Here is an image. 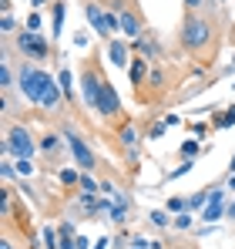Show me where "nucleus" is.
I'll return each instance as SVG.
<instances>
[{"instance_id":"412c9836","label":"nucleus","mask_w":235,"mask_h":249,"mask_svg":"<svg viewBox=\"0 0 235 249\" xmlns=\"http://www.w3.org/2000/svg\"><path fill=\"white\" fill-rule=\"evenodd\" d=\"M229 124H235V108H229V111L218 118V128H229Z\"/></svg>"},{"instance_id":"aec40b11","label":"nucleus","mask_w":235,"mask_h":249,"mask_svg":"<svg viewBox=\"0 0 235 249\" xmlns=\"http://www.w3.org/2000/svg\"><path fill=\"white\" fill-rule=\"evenodd\" d=\"M17 172H20V175H31V172H34V165H31V159H17Z\"/></svg>"},{"instance_id":"f8f14e48","label":"nucleus","mask_w":235,"mask_h":249,"mask_svg":"<svg viewBox=\"0 0 235 249\" xmlns=\"http://www.w3.org/2000/svg\"><path fill=\"white\" fill-rule=\"evenodd\" d=\"M111 64H118V68H124V64H128V44H124V41L111 44Z\"/></svg>"},{"instance_id":"dca6fc26","label":"nucleus","mask_w":235,"mask_h":249,"mask_svg":"<svg viewBox=\"0 0 235 249\" xmlns=\"http://www.w3.org/2000/svg\"><path fill=\"white\" fill-rule=\"evenodd\" d=\"M44 246H47V249H61V243H57V232H54L50 226L44 229Z\"/></svg>"},{"instance_id":"58836bf2","label":"nucleus","mask_w":235,"mask_h":249,"mask_svg":"<svg viewBox=\"0 0 235 249\" xmlns=\"http://www.w3.org/2000/svg\"><path fill=\"white\" fill-rule=\"evenodd\" d=\"M229 215H232V219H235V202H232V206H229Z\"/></svg>"},{"instance_id":"72a5a7b5","label":"nucleus","mask_w":235,"mask_h":249,"mask_svg":"<svg viewBox=\"0 0 235 249\" xmlns=\"http://www.w3.org/2000/svg\"><path fill=\"white\" fill-rule=\"evenodd\" d=\"M87 44V34H74V47H84Z\"/></svg>"},{"instance_id":"4be33fe9","label":"nucleus","mask_w":235,"mask_h":249,"mask_svg":"<svg viewBox=\"0 0 235 249\" xmlns=\"http://www.w3.org/2000/svg\"><path fill=\"white\" fill-rule=\"evenodd\" d=\"M0 31H3V34H10V31H14V17H10V14H3V17H0Z\"/></svg>"},{"instance_id":"4468645a","label":"nucleus","mask_w":235,"mask_h":249,"mask_svg":"<svg viewBox=\"0 0 235 249\" xmlns=\"http://www.w3.org/2000/svg\"><path fill=\"white\" fill-rule=\"evenodd\" d=\"M81 189H84V192H87V196H91V192H98V189H101V185H98V182H94V178H91V175H87V172H81V182H78Z\"/></svg>"},{"instance_id":"5701e85b","label":"nucleus","mask_w":235,"mask_h":249,"mask_svg":"<svg viewBox=\"0 0 235 249\" xmlns=\"http://www.w3.org/2000/svg\"><path fill=\"white\" fill-rule=\"evenodd\" d=\"M111 219H115V222H124V202H118V206L111 209Z\"/></svg>"},{"instance_id":"2f4dec72","label":"nucleus","mask_w":235,"mask_h":249,"mask_svg":"<svg viewBox=\"0 0 235 249\" xmlns=\"http://www.w3.org/2000/svg\"><path fill=\"white\" fill-rule=\"evenodd\" d=\"M201 202H208V196H205V192H198V196H192V206H201Z\"/></svg>"},{"instance_id":"c756f323","label":"nucleus","mask_w":235,"mask_h":249,"mask_svg":"<svg viewBox=\"0 0 235 249\" xmlns=\"http://www.w3.org/2000/svg\"><path fill=\"white\" fill-rule=\"evenodd\" d=\"M40 27V17L37 14H31V17H27V31H37Z\"/></svg>"},{"instance_id":"393cba45","label":"nucleus","mask_w":235,"mask_h":249,"mask_svg":"<svg viewBox=\"0 0 235 249\" xmlns=\"http://www.w3.org/2000/svg\"><path fill=\"white\" fill-rule=\"evenodd\" d=\"M168 209H171V212H185V199H178V196H175V199L168 202Z\"/></svg>"},{"instance_id":"f257e3e1","label":"nucleus","mask_w":235,"mask_h":249,"mask_svg":"<svg viewBox=\"0 0 235 249\" xmlns=\"http://www.w3.org/2000/svg\"><path fill=\"white\" fill-rule=\"evenodd\" d=\"M208 37H212V24L208 20H201V17H188L185 20V27H182V44L185 47L198 51V47L208 44Z\"/></svg>"},{"instance_id":"7c9ffc66","label":"nucleus","mask_w":235,"mask_h":249,"mask_svg":"<svg viewBox=\"0 0 235 249\" xmlns=\"http://www.w3.org/2000/svg\"><path fill=\"white\" fill-rule=\"evenodd\" d=\"M182 152H185V155H195V152H198V142H185V145H182Z\"/></svg>"},{"instance_id":"423d86ee","label":"nucleus","mask_w":235,"mask_h":249,"mask_svg":"<svg viewBox=\"0 0 235 249\" xmlns=\"http://www.w3.org/2000/svg\"><path fill=\"white\" fill-rule=\"evenodd\" d=\"M17 44H20V51L31 54V57H47V51H50V44L44 41L37 31H24V34L17 37Z\"/></svg>"},{"instance_id":"c85d7f7f","label":"nucleus","mask_w":235,"mask_h":249,"mask_svg":"<svg viewBox=\"0 0 235 249\" xmlns=\"http://www.w3.org/2000/svg\"><path fill=\"white\" fill-rule=\"evenodd\" d=\"M175 226H178V229H188V226H192V215H188V212H185V215H178V219H175Z\"/></svg>"},{"instance_id":"a211bd4d","label":"nucleus","mask_w":235,"mask_h":249,"mask_svg":"<svg viewBox=\"0 0 235 249\" xmlns=\"http://www.w3.org/2000/svg\"><path fill=\"white\" fill-rule=\"evenodd\" d=\"M61 182H64V185H74V182H81V175L74 168H64V172H61Z\"/></svg>"},{"instance_id":"0eeeda50","label":"nucleus","mask_w":235,"mask_h":249,"mask_svg":"<svg viewBox=\"0 0 235 249\" xmlns=\"http://www.w3.org/2000/svg\"><path fill=\"white\" fill-rule=\"evenodd\" d=\"M118 108H121V101H118L115 88L108 81H101V88H98V101H94V111H101V115H115Z\"/></svg>"},{"instance_id":"39448f33","label":"nucleus","mask_w":235,"mask_h":249,"mask_svg":"<svg viewBox=\"0 0 235 249\" xmlns=\"http://www.w3.org/2000/svg\"><path fill=\"white\" fill-rule=\"evenodd\" d=\"M87 20H91V27H94V34H101V37H108L115 27H121L118 24V17H111V14H104L98 3H87Z\"/></svg>"},{"instance_id":"6e6552de","label":"nucleus","mask_w":235,"mask_h":249,"mask_svg":"<svg viewBox=\"0 0 235 249\" xmlns=\"http://www.w3.org/2000/svg\"><path fill=\"white\" fill-rule=\"evenodd\" d=\"M222 199H225V196H222V189H215V192H212V199H208V202H205V209H201V219H205V222H218V219L225 215Z\"/></svg>"},{"instance_id":"7ed1b4c3","label":"nucleus","mask_w":235,"mask_h":249,"mask_svg":"<svg viewBox=\"0 0 235 249\" xmlns=\"http://www.w3.org/2000/svg\"><path fill=\"white\" fill-rule=\"evenodd\" d=\"M64 135H67V145H71V155H74V162L81 165V172H91V168L98 165V162H94V155H91V148L84 145V138H81V135L74 131V128H67Z\"/></svg>"},{"instance_id":"6ab92c4d","label":"nucleus","mask_w":235,"mask_h":249,"mask_svg":"<svg viewBox=\"0 0 235 249\" xmlns=\"http://www.w3.org/2000/svg\"><path fill=\"white\" fill-rule=\"evenodd\" d=\"M57 81H61V88H64V94L71 98V71H67V68H64V71L57 74Z\"/></svg>"},{"instance_id":"1a4fd4ad","label":"nucleus","mask_w":235,"mask_h":249,"mask_svg":"<svg viewBox=\"0 0 235 249\" xmlns=\"http://www.w3.org/2000/svg\"><path fill=\"white\" fill-rule=\"evenodd\" d=\"M61 91H64L61 81H54V78H50L47 91H44V98H40V105H44V108H57V105H61Z\"/></svg>"},{"instance_id":"ddd939ff","label":"nucleus","mask_w":235,"mask_h":249,"mask_svg":"<svg viewBox=\"0 0 235 249\" xmlns=\"http://www.w3.org/2000/svg\"><path fill=\"white\" fill-rule=\"evenodd\" d=\"M121 142H124L128 148H134V142H138V131H134V124H124V128H121Z\"/></svg>"},{"instance_id":"473e14b6","label":"nucleus","mask_w":235,"mask_h":249,"mask_svg":"<svg viewBox=\"0 0 235 249\" xmlns=\"http://www.w3.org/2000/svg\"><path fill=\"white\" fill-rule=\"evenodd\" d=\"M0 172H3V178H10V175H14L17 168H14V165H7V162H3V165H0Z\"/></svg>"},{"instance_id":"a19ab883","label":"nucleus","mask_w":235,"mask_h":249,"mask_svg":"<svg viewBox=\"0 0 235 249\" xmlns=\"http://www.w3.org/2000/svg\"><path fill=\"white\" fill-rule=\"evenodd\" d=\"M229 189H235V175H232V182H229Z\"/></svg>"},{"instance_id":"a878e982","label":"nucleus","mask_w":235,"mask_h":249,"mask_svg":"<svg viewBox=\"0 0 235 249\" xmlns=\"http://www.w3.org/2000/svg\"><path fill=\"white\" fill-rule=\"evenodd\" d=\"M151 222H155V226H168V215H165V212H151Z\"/></svg>"},{"instance_id":"4c0bfd02","label":"nucleus","mask_w":235,"mask_h":249,"mask_svg":"<svg viewBox=\"0 0 235 249\" xmlns=\"http://www.w3.org/2000/svg\"><path fill=\"white\" fill-rule=\"evenodd\" d=\"M185 3H188V7H198V3H201V0H185Z\"/></svg>"},{"instance_id":"f704fd0d","label":"nucleus","mask_w":235,"mask_h":249,"mask_svg":"<svg viewBox=\"0 0 235 249\" xmlns=\"http://www.w3.org/2000/svg\"><path fill=\"white\" fill-rule=\"evenodd\" d=\"M74 243H78V249H87V246H91V239H84V236H78Z\"/></svg>"},{"instance_id":"2eb2a0df","label":"nucleus","mask_w":235,"mask_h":249,"mask_svg":"<svg viewBox=\"0 0 235 249\" xmlns=\"http://www.w3.org/2000/svg\"><path fill=\"white\" fill-rule=\"evenodd\" d=\"M128 74H131V81H141V78H145V74H148V68H145V61H134V64H131V71H128Z\"/></svg>"},{"instance_id":"bb28decb","label":"nucleus","mask_w":235,"mask_h":249,"mask_svg":"<svg viewBox=\"0 0 235 249\" xmlns=\"http://www.w3.org/2000/svg\"><path fill=\"white\" fill-rule=\"evenodd\" d=\"M141 51H145V57H151V54L158 51V44L155 41H141Z\"/></svg>"},{"instance_id":"b1692460","label":"nucleus","mask_w":235,"mask_h":249,"mask_svg":"<svg viewBox=\"0 0 235 249\" xmlns=\"http://www.w3.org/2000/svg\"><path fill=\"white\" fill-rule=\"evenodd\" d=\"M0 84H3V88H7V84H10V68H7V61H3V64H0Z\"/></svg>"},{"instance_id":"f03ea898","label":"nucleus","mask_w":235,"mask_h":249,"mask_svg":"<svg viewBox=\"0 0 235 249\" xmlns=\"http://www.w3.org/2000/svg\"><path fill=\"white\" fill-rule=\"evenodd\" d=\"M47 84H50V74H44V71H37V68H24V71H20V91H24L34 105H40Z\"/></svg>"},{"instance_id":"cd10ccee","label":"nucleus","mask_w":235,"mask_h":249,"mask_svg":"<svg viewBox=\"0 0 235 249\" xmlns=\"http://www.w3.org/2000/svg\"><path fill=\"white\" fill-rule=\"evenodd\" d=\"M40 145H44V148H47V152H54V148H57V135H47V138H44V142H40Z\"/></svg>"},{"instance_id":"9d476101","label":"nucleus","mask_w":235,"mask_h":249,"mask_svg":"<svg viewBox=\"0 0 235 249\" xmlns=\"http://www.w3.org/2000/svg\"><path fill=\"white\" fill-rule=\"evenodd\" d=\"M81 84H84V98H87V105L94 108V101H98V88H101V78H94L91 71L81 78Z\"/></svg>"},{"instance_id":"ea45409f","label":"nucleus","mask_w":235,"mask_h":249,"mask_svg":"<svg viewBox=\"0 0 235 249\" xmlns=\"http://www.w3.org/2000/svg\"><path fill=\"white\" fill-rule=\"evenodd\" d=\"M0 249H14V246H10V243H0Z\"/></svg>"},{"instance_id":"79ce46f5","label":"nucleus","mask_w":235,"mask_h":249,"mask_svg":"<svg viewBox=\"0 0 235 249\" xmlns=\"http://www.w3.org/2000/svg\"><path fill=\"white\" fill-rule=\"evenodd\" d=\"M232 172H235V155H232Z\"/></svg>"},{"instance_id":"c9c22d12","label":"nucleus","mask_w":235,"mask_h":249,"mask_svg":"<svg viewBox=\"0 0 235 249\" xmlns=\"http://www.w3.org/2000/svg\"><path fill=\"white\" fill-rule=\"evenodd\" d=\"M108 243H111V239L104 236V239H98V246H94V249H108Z\"/></svg>"},{"instance_id":"f3484780","label":"nucleus","mask_w":235,"mask_h":249,"mask_svg":"<svg viewBox=\"0 0 235 249\" xmlns=\"http://www.w3.org/2000/svg\"><path fill=\"white\" fill-rule=\"evenodd\" d=\"M61 24H64V3H57V7H54V37L61 34Z\"/></svg>"},{"instance_id":"20e7f679","label":"nucleus","mask_w":235,"mask_h":249,"mask_svg":"<svg viewBox=\"0 0 235 249\" xmlns=\"http://www.w3.org/2000/svg\"><path fill=\"white\" fill-rule=\"evenodd\" d=\"M3 148H10L17 159H31V155H34V138H31V131H27V128H14V131L7 135Z\"/></svg>"},{"instance_id":"e433bc0d","label":"nucleus","mask_w":235,"mask_h":249,"mask_svg":"<svg viewBox=\"0 0 235 249\" xmlns=\"http://www.w3.org/2000/svg\"><path fill=\"white\" fill-rule=\"evenodd\" d=\"M31 3H34V7H44V3H47V0H31Z\"/></svg>"},{"instance_id":"9b49d317","label":"nucleus","mask_w":235,"mask_h":249,"mask_svg":"<svg viewBox=\"0 0 235 249\" xmlns=\"http://www.w3.org/2000/svg\"><path fill=\"white\" fill-rule=\"evenodd\" d=\"M118 24H121V31H124L128 37H138V34H141V20H138L134 14H121Z\"/></svg>"}]
</instances>
